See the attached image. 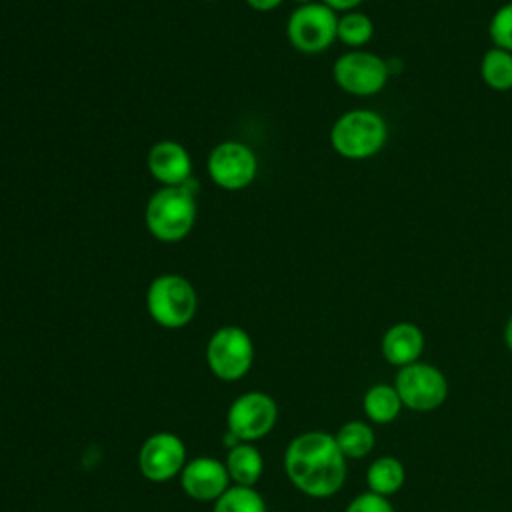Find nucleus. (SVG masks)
Returning <instances> with one entry per match:
<instances>
[{
	"mask_svg": "<svg viewBox=\"0 0 512 512\" xmlns=\"http://www.w3.org/2000/svg\"><path fill=\"white\" fill-rule=\"evenodd\" d=\"M212 512H268L264 498L254 486H228L224 494L214 500Z\"/></svg>",
	"mask_w": 512,
	"mask_h": 512,
	"instance_id": "412c9836",
	"label": "nucleus"
},
{
	"mask_svg": "<svg viewBox=\"0 0 512 512\" xmlns=\"http://www.w3.org/2000/svg\"><path fill=\"white\" fill-rule=\"evenodd\" d=\"M344 512H394V506L386 496L366 490L354 496L344 508Z\"/></svg>",
	"mask_w": 512,
	"mask_h": 512,
	"instance_id": "5701e85b",
	"label": "nucleus"
},
{
	"mask_svg": "<svg viewBox=\"0 0 512 512\" xmlns=\"http://www.w3.org/2000/svg\"><path fill=\"white\" fill-rule=\"evenodd\" d=\"M480 78L494 92L512 90V52L490 46L480 60Z\"/></svg>",
	"mask_w": 512,
	"mask_h": 512,
	"instance_id": "6ab92c4d",
	"label": "nucleus"
},
{
	"mask_svg": "<svg viewBox=\"0 0 512 512\" xmlns=\"http://www.w3.org/2000/svg\"><path fill=\"white\" fill-rule=\"evenodd\" d=\"M226 470L234 484L254 486L264 472V458L252 442H240L226 454Z\"/></svg>",
	"mask_w": 512,
	"mask_h": 512,
	"instance_id": "2eb2a0df",
	"label": "nucleus"
},
{
	"mask_svg": "<svg viewBox=\"0 0 512 512\" xmlns=\"http://www.w3.org/2000/svg\"><path fill=\"white\" fill-rule=\"evenodd\" d=\"M298 6H302V4H312V2H318V0H294Z\"/></svg>",
	"mask_w": 512,
	"mask_h": 512,
	"instance_id": "bb28decb",
	"label": "nucleus"
},
{
	"mask_svg": "<svg viewBox=\"0 0 512 512\" xmlns=\"http://www.w3.org/2000/svg\"><path fill=\"white\" fill-rule=\"evenodd\" d=\"M254 362V344L240 326L218 328L206 344V364L210 372L226 382L242 378Z\"/></svg>",
	"mask_w": 512,
	"mask_h": 512,
	"instance_id": "6e6552de",
	"label": "nucleus"
},
{
	"mask_svg": "<svg viewBox=\"0 0 512 512\" xmlns=\"http://www.w3.org/2000/svg\"><path fill=\"white\" fill-rule=\"evenodd\" d=\"M320 2L326 4L330 10H334L336 14H344V12H350V10H358V6L364 0H320Z\"/></svg>",
	"mask_w": 512,
	"mask_h": 512,
	"instance_id": "b1692460",
	"label": "nucleus"
},
{
	"mask_svg": "<svg viewBox=\"0 0 512 512\" xmlns=\"http://www.w3.org/2000/svg\"><path fill=\"white\" fill-rule=\"evenodd\" d=\"M146 310L162 328H182L194 318L198 296L188 278L180 274H160L146 290Z\"/></svg>",
	"mask_w": 512,
	"mask_h": 512,
	"instance_id": "20e7f679",
	"label": "nucleus"
},
{
	"mask_svg": "<svg viewBox=\"0 0 512 512\" xmlns=\"http://www.w3.org/2000/svg\"><path fill=\"white\" fill-rule=\"evenodd\" d=\"M288 480L310 498L334 496L346 480V458L334 434L324 430L302 432L290 440L284 452Z\"/></svg>",
	"mask_w": 512,
	"mask_h": 512,
	"instance_id": "f257e3e1",
	"label": "nucleus"
},
{
	"mask_svg": "<svg viewBox=\"0 0 512 512\" xmlns=\"http://www.w3.org/2000/svg\"><path fill=\"white\" fill-rule=\"evenodd\" d=\"M374 38V22L362 10H350L338 14L336 40H340L350 50H362Z\"/></svg>",
	"mask_w": 512,
	"mask_h": 512,
	"instance_id": "aec40b11",
	"label": "nucleus"
},
{
	"mask_svg": "<svg viewBox=\"0 0 512 512\" xmlns=\"http://www.w3.org/2000/svg\"><path fill=\"white\" fill-rule=\"evenodd\" d=\"M336 26L338 14L318 0L292 10L286 22V38L302 54H320L336 42Z\"/></svg>",
	"mask_w": 512,
	"mask_h": 512,
	"instance_id": "423d86ee",
	"label": "nucleus"
},
{
	"mask_svg": "<svg viewBox=\"0 0 512 512\" xmlns=\"http://www.w3.org/2000/svg\"><path fill=\"white\" fill-rule=\"evenodd\" d=\"M504 344L512 352V314L508 316V320L504 324Z\"/></svg>",
	"mask_w": 512,
	"mask_h": 512,
	"instance_id": "a878e982",
	"label": "nucleus"
},
{
	"mask_svg": "<svg viewBox=\"0 0 512 512\" xmlns=\"http://www.w3.org/2000/svg\"><path fill=\"white\" fill-rule=\"evenodd\" d=\"M180 484L192 500L214 502L230 486V476L224 462L212 456H200L184 464L180 472Z\"/></svg>",
	"mask_w": 512,
	"mask_h": 512,
	"instance_id": "f8f14e48",
	"label": "nucleus"
},
{
	"mask_svg": "<svg viewBox=\"0 0 512 512\" xmlns=\"http://www.w3.org/2000/svg\"><path fill=\"white\" fill-rule=\"evenodd\" d=\"M388 60L370 50H348L336 58L332 66V78L336 86L358 98H370L380 94L390 80Z\"/></svg>",
	"mask_w": 512,
	"mask_h": 512,
	"instance_id": "39448f33",
	"label": "nucleus"
},
{
	"mask_svg": "<svg viewBox=\"0 0 512 512\" xmlns=\"http://www.w3.org/2000/svg\"><path fill=\"white\" fill-rule=\"evenodd\" d=\"M278 420V406L264 392H244L228 408L226 426L240 442H254L270 434Z\"/></svg>",
	"mask_w": 512,
	"mask_h": 512,
	"instance_id": "9d476101",
	"label": "nucleus"
},
{
	"mask_svg": "<svg viewBox=\"0 0 512 512\" xmlns=\"http://www.w3.org/2000/svg\"><path fill=\"white\" fill-rule=\"evenodd\" d=\"M394 388L402 406L414 412H432L448 398V380L444 372L438 366L420 360L398 368Z\"/></svg>",
	"mask_w": 512,
	"mask_h": 512,
	"instance_id": "0eeeda50",
	"label": "nucleus"
},
{
	"mask_svg": "<svg viewBox=\"0 0 512 512\" xmlns=\"http://www.w3.org/2000/svg\"><path fill=\"white\" fill-rule=\"evenodd\" d=\"M198 214L196 186H162L146 202L144 222L148 232L160 242H178L190 234Z\"/></svg>",
	"mask_w": 512,
	"mask_h": 512,
	"instance_id": "f03ea898",
	"label": "nucleus"
},
{
	"mask_svg": "<svg viewBox=\"0 0 512 512\" xmlns=\"http://www.w3.org/2000/svg\"><path fill=\"white\" fill-rule=\"evenodd\" d=\"M284 0H246V4L256 12H272L276 10Z\"/></svg>",
	"mask_w": 512,
	"mask_h": 512,
	"instance_id": "393cba45",
	"label": "nucleus"
},
{
	"mask_svg": "<svg viewBox=\"0 0 512 512\" xmlns=\"http://www.w3.org/2000/svg\"><path fill=\"white\" fill-rule=\"evenodd\" d=\"M186 446L174 432H156L144 440L138 452V468L152 482L180 476L186 464Z\"/></svg>",
	"mask_w": 512,
	"mask_h": 512,
	"instance_id": "9b49d317",
	"label": "nucleus"
},
{
	"mask_svg": "<svg viewBox=\"0 0 512 512\" xmlns=\"http://www.w3.org/2000/svg\"><path fill=\"white\" fill-rule=\"evenodd\" d=\"M388 142L386 118L370 108H352L340 114L330 128L332 150L346 160H368Z\"/></svg>",
	"mask_w": 512,
	"mask_h": 512,
	"instance_id": "7ed1b4c3",
	"label": "nucleus"
},
{
	"mask_svg": "<svg viewBox=\"0 0 512 512\" xmlns=\"http://www.w3.org/2000/svg\"><path fill=\"white\" fill-rule=\"evenodd\" d=\"M488 38L492 46L512 52V0L492 14L488 22Z\"/></svg>",
	"mask_w": 512,
	"mask_h": 512,
	"instance_id": "4be33fe9",
	"label": "nucleus"
},
{
	"mask_svg": "<svg viewBox=\"0 0 512 512\" xmlns=\"http://www.w3.org/2000/svg\"><path fill=\"white\" fill-rule=\"evenodd\" d=\"M404 480H406L404 464L394 456H380L366 470L368 490L386 498L396 494L404 486Z\"/></svg>",
	"mask_w": 512,
	"mask_h": 512,
	"instance_id": "f3484780",
	"label": "nucleus"
},
{
	"mask_svg": "<svg viewBox=\"0 0 512 512\" xmlns=\"http://www.w3.org/2000/svg\"><path fill=\"white\" fill-rule=\"evenodd\" d=\"M424 332L414 322H396L392 324L380 342L382 356L388 364L404 368L420 360L424 352Z\"/></svg>",
	"mask_w": 512,
	"mask_h": 512,
	"instance_id": "4468645a",
	"label": "nucleus"
},
{
	"mask_svg": "<svg viewBox=\"0 0 512 512\" xmlns=\"http://www.w3.org/2000/svg\"><path fill=\"white\" fill-rule=\"evenodd\" d=\"M206 2H214V0H206Z\"/></svg>",
	"mask_w": 512,
	"mask_h": 512,
	"instance_id": "cd10ccee",
	"label": "nucleus"
},
{
	"mask_svg": "<svg viewBox=\"0 0 512 512\" xmlns=\"http://www.w3.org/2000/svg\"><path fill=\"white\" fill-rule=\"evenodd\" d=\"M334 438H336V444L346 460L348 458L360 460V458L368 456L376 444V434H374L372 426L364 420H350V422L342 424L338 428V432L334 434Z\"/></svg>",
	"mask_w": 512,
	"mask_h": 512,
	"instance_id": "a211bd4d",
	"label": "nucleus"
},
{
	"mask_svg": "<svg viewBox=\"0 0 512 512\" xmlns=\"http://www.w3.org/2000/svg\"><path fill=\"white\" fill-rule=\"evenodd\" d=\"M206 170L216 186L236 192L254 182L258 172V158L248 144L240 140H224L210 150Z\"/></svg>",
	"mask_w": 512,
	"mask_h": 512,
	"instance_id": "1a4fd4ad",
	"label": "nucleus"
},
{
	"mask_svg": "<svg viewBox=\"0 0 512 512\" xmlns=\"http://www.w3.org/2000/svg\"><path fill=\"white\" fill-rule=\"evenodd\" d=\"M402 400L394 384H374L364 392L362 410L372 424H390L400 416Z\"/></svg>",
	"mask_w": 512,
	"mask_h": 512,
	"instance_id": "dca6fc26",
	"label": "nucleus"
},
{
	"mask_svg": "<svg viewBox=\"0 0 512 512\" xmlns=\"http://www.w3.org/2000/svg\"><path fill=\"white\" fill-rule=\"evenodd\" d=\"M148 172L162 186H182L192 180V158L186 146L176 140L152 144L146 156Z\"/></svg>",
	"mask_w": 512,
	"mask_h": 512,
	"instance_id": "ddd939ff",
	"label": "nucleus"
}]
</instances>
